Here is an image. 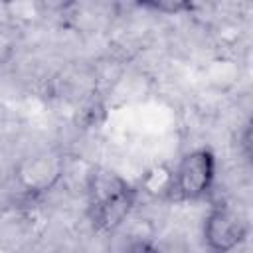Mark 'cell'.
<instances>
[{
	"label": "cell",
	"instance_id": "4",
	"mask_svg": "<svg viewBox=\"0 0 253 253\" xmlns=\"http://www.w3.org/2000/svg\"><path fill=\"white\" fill-rule=\"evenodd\" d=\"M61 174H63V160L61 156L51 154V152L30 156L18 168L20 184L32 194L49 190L59 180Z\"/></svg>",
	"mask_w": 253,
	"mask_h": 253
},
{
	"label": "cell",
	"instance_id": "2",
	"mask_svg": "<svg viewBox=\"0 0 253 253\" xmlns=\"http://www.w3.org/2000/svg\"><path fill=\"white\" fill-rule=\"evenodd\" d=\"M215 182V154L208 146L186 152L168 180V192L180 202L204 200Z\"/></svg>",
	"mask_w": 253,
	"mask_h": 253
},
{
	"label": "cell",
	"instance_id": "5",
	"mask_svg": "<svg viewBox=\"0 0 253 253\" xmlns=\"http://www.w3.org/2000/svg\"><path fill=\"white\" fill-rule=\"evenodd\" d=\"M125 253H160V251L148 239H134V241L128 243V247L125 249Z\"/></svg>",
	"mask_w": 253,
	"mask_h": 253
},
{
	"label": "cell",
	"instance_id": "1",
	"mask_svg": "<svg viewBox=\"0 0 253 253\" xmlns=\"http://www.w3.org/2000/svg\"><path fill=\"white\" fill-rule=\"evenodd\" d=\"M136 188L109 170H97L87 180L89 217L97 231H115L136 204Z\"/></svg>",
	"mask_w": 253,
	"mask_h": 253
},
{
	"label": "cell",
	"instance_id": "3",
	"mask_svg": "<svg viewBox=\"0 0 253 253\" xmlns=\"http://www.w3.org/2000/svg\"><path fill=\"white\" fill-rule=\"evenodd\" d=\"M249 237L247 217L227 204L210 208L204 219V243L211 253H231Z\"/></svg>",
	"mask_w": 253,
	"mask_h": 253
}]
</instances>
